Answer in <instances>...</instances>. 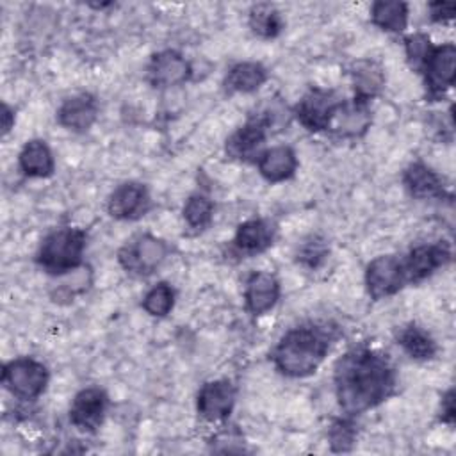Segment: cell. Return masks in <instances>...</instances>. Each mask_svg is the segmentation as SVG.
I'll return each mask as SVG.
<instances>
[{
  "label": "cell",
  "instance_id": "obj_1",
  "mask_svg": "<svg viewBox=\"0 0 456 456\" xmlns=\"http://www.w3.org/2000/svg\"><path fill=\"white\" fill-rule=\"evenodd\" d=\"M395 383V369L388 354L365 344L346 351L333 367L335 395L349 417L379 406L394 394Z\"/></svg>",
  "mask_w": 456,
  "mask_h": 456
},
{
  "label": "cell",
  "instance_id": "obj_2",
  "mask_svg": "<svg viewBox=\"0 0 456 456\" xmlns=\"http://www.w3.org/2000/svg\"><path fill=\"white\" fill-rule=\"evenodd\" d=\"M335 338V328L330 324L294 326L281 335L271 351L274 369L287 378H306L321 367Z\"/></svg>",
  "mask_w": 456,
  "mask_h": 456
},
{
  "label": "cell",
  "instance_id": "obj_3",
  "mask_svg": "<svg viewBox=\"0 0 456 456\" xmlns=\"http://www.w3.org/2000/svg\"><path fill=\"white\" fill-rule=\"evenodd\" d=\"M87 233L77 226H62L46 233L37 248L36 264L50 276H64L84 262Z\"/></svg>",
  "mask_w": 456,
  "mask_h": 456
},
{
  "label": "cell",
  "instance_id": "obj_4",
  "mask_svg": "<svg viewBox=\"0 0 456 456\" xmlns=\"http://www.w3.org/2000/svg\"><path fill=\"white\" fill-rule=\"evenodd\" d=\"M48 369L36 358L20 356L2 367V385L20 401H36L48 385Z\"/></svg>",
  "mask_w": 456,
  "mask_h": 456
},
{
  "label": "cell",
  "instance_id": "obj_5",
  "mask_svg": "<svg viewBox=\"0 0 456 456\" xmlns=\"http://www.w3.org/2000/svg\"><path fill=\"white\" fill-rule=\"evenodd\" d=\"M342 103L344 98H340L337 91L324 87H310L296 103L292 114L297 119V123L308 132H328Z\"/></svg>",
  "mask_w": 456,
  "mask_h": 456
},
{
  "label": "cell",
  "instance_id": "obj_6",
  "mask_svg": "<svg viewBox=\"0 0 456 456\" xmlns=\"http://www.w3.org/2000/svg\"><path fill=\"white\" fill-rule=\"evenodd\" d=\"M169 255V246L164 239L153 233H141L118 251L121 267L137 276H148L157 271Z\"/></svg>",
  "mask_w": 456,
  "mask_h": 456
},
{
  "label": "cell",
  "instance_id": "obj_7",
  "mask_svg": "<svg viewBox=\"0 0 456 456\" xmlns=\"http://www.w3.org/2000/svg\"><path fill=\"white\" fill-rule=\"evenodd\" d=\"M406 285L401 258L395 255H379L365 267V289L372 301H381L397 294Z\"/></svg>",
  "mask_w": 456,
  "mask_h": 456
},
{
  "label": "cell",
  "instance_id": "obj_8",
  "mask_svg": "<svg viewBox=\"0 0 456 456\" xmlns=\"http://www.w3.org/2000/svg\"><path fill=\"white\" fill-rule=\"evenodd\" d=\"M271 134L267 123L255 112L249 114L246 123L239 126L224 142V151L230 159L239 162H256L265 150V141Z\"/></svg>",
  "mask_w": 456,
  "mask_h": 456
},
{
  "label": "cell",
  "instance_id": "obj_9",
  "mask_svg": "<svg viewBox=\"0 0 456 456\" xmlns=\"http://www.w3.org/2000/svg\"><path fill=\"white\" fill-rule=\"evenodd\" d=\"M452 258L451 246L444 240L431 242V244H419L408 251L404 258H401L406 285L420 283L429 278L438 269L445 267Z\"/></svg>",
  "mask_w": 456,
  "mask_h": 456
},
{
  "label": "cell",
  "instance_id": "obj_10",
  "mask_svg": "<svg viewBox=\"0 0 456 456\" xmlns=\"http://www.w3.org/2000/svg\"><path fill=\"white\" fill-rule=\"evenodd\" d=\"M454 69H456L454 45L445 43V45L435 46L420 69V73L424 77L428 98L436 100L454 86V77H456Z\"/></svg>",
  "mask_w": 456,
  "mask_h": 456
},
{
  "label": "cell",
  "instance_id": "obj_11",
  "mask_svg": "<svg viewBox=\"0 0 456 456\" xmlns=\"http://www.w3.org/2000/svg\"><path fill=\"white\" fill-rule=\"evenodd\" d=\"M235 406V387L230 379H212L201 385L196 395V410L207 422H223Z\"/></svg>",
  "mask_w": 456,
  "mask_h": 456
},
{
  "label": "cell",
  "instance_id": "obj_12",
  "mask_svg": "<svg viewBox=\"0 0 456 456\" xmlns=\"http://www.w3.org/2000/svg\"><path fill=\"white\" fill-rule=\"evenodd\" d=\"M107 406L109 397L105 390L98 387L82 388L69 404V422L84 433H94L105 419Z\"/></svg>",
  "mask_w": 456,
  "mask_h": 456
},
{
  "label": "cell",
  "instance_id": "obj_13",
  "mask_svg": "<svg viewBox=\"0 0 456 456\" xmlns=\"http://www.w3.org/2000/svg\"><path fill=\"white\" fill-rule=\"evenodd\" d=\"M191 64L189 61L176 50H162L151 55L146 78L157 89H169L185 84L191 78Z\"/></svg>",
  "mask_w": 456,
  "mask_h": 456
},
{
  "label": "cell",
  "instance_id": "obj_14",
  "mask_svg": "<svg viewBox=\"0 0 456 456\" xmlns=\"http://www.w3.org/2000/svg\"><path fill=\"white\" fill-rule=\"evenodd\" d=\"M150 203L146 185L139 182H123L110 192L107 212L118 221H135L148 212Z\"/></svg>",
  "mask_w": 456,
  "mask_h": 456
},
{
  "label": "cell",
  "instance_id": "obj_15",
  "mask_svg": "<svg viewBox=\"0 0 456 456\" xmlns=\"http://www.w3.org/2000/svg\"><path fill=\"white\" fill-rule=\"evenodd\" d=\"M281 294L278 278L273 273L255 271L248 276L244 287V305L253 317L271 312Z\"/></svg>",
  "mask_w": 456,
  "mask_h": 456
},
{
  "label": "cell",
  "instance_id": "obj_16",
  "mask_svg": "<svg viewBox=\"0 0 456 456\" xmlns=\"http://www.w3.org/2000/svg\"><path fill=\"white\" fill-rule=\"evenodd\" d=\"M276 224L271 219L253 217L240 223L233 235V248L246 256H253L264 253L274 244L276 239Z\"/></svg>",
  "mask_w": 456,
  "mask_h": 456
},
{
  "label": "cell",
  "instance_id": "obj_17",
  "mask_svg": "<svg viewBox=\"0 0 456 456\" xmlns=\"http://www.w3.org/2000/svg\"><path fill=\"white\" fill-rule=\"evenodd\" d=\"M98 110V100L91 93H78L62 100L57 109V123L71 132H86L94 125Z\"/></svg>",
  "mask_w": 456,
  "mask_h": 456
},
{
  "label": "cell",
  "instance_id": "obj_18",
  "mask_svg": "<svg viewBox=\"0 0 456 456\" xmlns=\"http://www.w3.org/2000/svg\"><path fill=\"white\" fill-rule=\"evenodd\" d=\"M403 183L408 194L417 200H438L447 196L442 176L420 160L406 166L403 171Z\"/></svg>",
  "mask_w": 456,
  "mask_h": 456
},
{
  "label": "cell",
  "instance_id": "obj_19",
  "mask_svg": "<svg viewBox=\"0 0 456 456\" xmlns=\"http://www.w3.org/2000/svg\"><path fill=\"white\" fill-rule=\"evenodd\" d=\"M256 167L265 182L280 183L296 175L297 155L287 144L271 146L262 151V155L256 160Z\"/></svg>",
  "mask_w": 456,
  "mask_h": 456
},
{
  "label": "cell",
  "instance_id": "obj_20",
  "mask_svg": "<svg viewBox=\"0 0 456 456\" xmlns=\"http://www.w3.org/2000/svg\"><path fill=\"white\" fill-rule=\"evenodd\" d=\"M349 77L354 89V100L370 103L385 87V71L379 62L372 59H358L349 66Z\"/></svg>",
  "mask_w": 456,
  "mask_h": 456
},
{
  "label": "cell",
  "instance_id": "obj_21",
  "mask_svg": "<svg viewBox=\"0 0 456 456\" xmlns=\"http://www.w3.org/2000/svg\"><path fill=\"white\" fill-rule=\"evenodd\" d=\"M370 125V103L360 100H344L340 105L331 128L335 135L342 139H356L362 137Z\"/></svg>",
  "mask_w": 456,
  "mask_h": 456
},
{
  "label": "cell",
  "instance_id": "obj_22",
  "mask_svg": "<svg viewBox=\"0 0 456 456\" xmlns=\"http://www.w3.org/2000/svg\"><path fill=\"white\" fill-rule=\"evenodd\" d=\"M267 69L255 61H242L230 68L223 80V87L228 94L255 93L267 82Z\"/></svg>",
  "mask_w": 456,
  "mask_h": 456
},
{
  "label": "cell",
  "instance_id": "obj_23",
  "mask_svg": "<svg viewBox=\"0 0 456 456\" xmlns=\"http://www.w3.org/2000/svg\"><path fill=\"white\" fill-rule=\"evenodd\" d=\"M18 166L20 171L28 178H46L52 176L55 160L50 146L43 139H30L20 150Z\"/></svg>",
  "mask_w": 456,
  "mask_h": 456
},
{
  "label": "cell",
  "instance_id": "obj_24",
  "mask_svg": "<svg viewBox=\"0 0 456 456\" xmlns=\"http://www.w3.org/2000/svg\"><path fill=\"white\" fill-rule=\"evenodd\" d=\"M395 340L410 358L419 360V362H428V360L435 358V354L438 351L435 338L422 326H419L415 322L404 324L397 331Z\"/></svg>",
  "mask_w": 456,
  "mask_h": 456
},
{
  "label": "cell",
  "instance_id": "obj_25",
  "mask_svg": "<svg viewBox=\"0 0 456 456\" xmlns=\"http://www.w3.org/2000/svg\"><path fill=\"white\" fill-rule=\"evenodd\" d=\"M408 4L399 0H379L370 5V21L385 32L401 34L408 27Z\"/></svg>",
  "mask_w": 456,
  "mask_h": 456
},
{
  "label": "cell",
  "instance_id": "obj_26",
  "mask_svg": "<svg viewBox=\"0 0 456 456\" xmlns=\"http://www.w3.org/2000/svg\"><path fill=\"white\" fill-rule=\"evenodd\" d=\"M248 27L255 36L262 39H273L281 32L283 18L274 5L256 4L248 12Z\"/></svg>",
  "mask_w": 456,
  "mask_h": 456
},
{
  "label": "cell",
  "instance_id": "obj_27",
  "mask_svg": "<svg viewBox=\"0 0 456 456\" xmlns=\"http://www.w3.org/2000/svg\"><path fill=\"white\" fill-rule=\"evenodd\" d=\"M183 221L194 230H205L214 217V203L205 194H191L182 208Z\"/></svg>",
  "mask_w": 456,
  "mask_h": 456
},
{
  "label": "cell",
  "instance_id": "obj_28",
  "mask_svg": "<svg viewBox=\"0 0 456 456\" xmlns=\"http://www.w3.org/2000/svg\"><path fill=\"white\" fill-rule=\"evenodd\" d=\"M175 306V289L160 281L153 285L142 297V310L151 317H166Z\"/></svg>",
  "mask_w": 456,
  "mask_h": 456
},
{
  "label": "cell",
  "instance_id": "obj_29",
  "mask_svg": "<svg viewBox=\"0 0 456 456\" xmlns=\"http://www.w3.org/2000/svg\"><path fill=\"white\" fill-rule=\"evenodd\" d=\"M433 48H435V45L431 43L428 34H422V32L410 34L404 39V53H406V61H408L410 68L413 71L420 73V69H422L424 62L428 61Z\"/></svg>",
  "mask_w": 456,
  "mask_h": 456
},
{
  "label": "cell",
  "instance_id": "obj_30",
  "mask_svg": "<svg viewBox=\"0 0 456 456\" xmlns=\"http://www.w3.org/2000/svg\"><path fill=\"white\" fill-rule=\"evenodd\" d=\"M356 440V424L347 415L346 419H337L328 429V442L331 451L346 452L351 451Z\"/></svg>",
  "mask_w": 456,
  "mask_h": 456
},
{
  "label": "cell",
  "instance_id": "obj_31",
  "mask_svg": "<svg viewBox=\"0 0 456 456\" xmlns=\"http://www.w3.org/2000/svg\"><path fill=\"white\" fill-rule=\"evenodd\" d=\"M330 248L326 244L324 239L314 235L310 239H306L299 248H297V262L308 269H317L328 256Z\"/></svg>",
  "mask_w": 456,
  "mask_h": 456
},
{
  "label": "cell",
  "instance_id": "obj_32",
  "mask_svg": "<svg viewBox=\"0 0 456 456\" xmlns=\"http://www.w3.org/2000/svg\"><path fill=\"white\" fill-rule=\"evenodd\" d=\"M456 5L452 2H431L428 4L429 20L435 23H445L454 18Z\"/></svg>",
  "mask_w": 456,
  "mask_h": 456
},
{
  "label": "cell",
  "instance_id": "obj_33",
  "mask_svg": "<svg viewBox=\"0 0 456 456\" xmlns=\"http://www.w3.org/2000/svg\"><path fill=\"white\" fill-rule=\"evenodd\" d=\"M440 420L447 426H454L456 408H454V390L449 388L440 401Z\"/></svg>",
  "mask_w": 456,
  "mask_h": 456
},
{
  "label": "cell",
  "instance_id": "obj_34",
  "mask_svg": "<svg viewBox=\"0 0 456 456\" xmlns=\"http://www.w3.org/2000/svg\"><path fill=\"white\" fill-rule=\"evenodd\" d=\"M14 121H16L14 109L9 107V105L4 102V103H2V135H4V137L12 130Z\"/></svg>",
  "mask_w": 456,
  "mask_h": 456
}]
</instances>
